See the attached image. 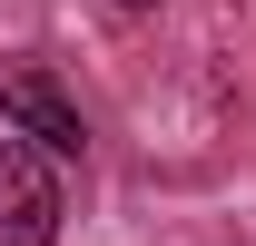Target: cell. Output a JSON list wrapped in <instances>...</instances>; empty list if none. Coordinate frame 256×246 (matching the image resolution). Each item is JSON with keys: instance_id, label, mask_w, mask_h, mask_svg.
<instances>
[{"instance_id": "6da1fadb", "label": "cell", "mask_w": 256, "mask_h": 246, "mask_svg": "<svg viewBox=\"0 0 256 246\" xmlns=\"http://www.w3.org/2000/svg\"><path fill=\"white\" fill-rule=\"evenodd\" d=\"M60 236V168L40 138L0 128V246H50Z\"/></svg>"}, {"instance_id": "7a4b0ae2", "label": "cell", "mask_w": 256, "mask_h": 246, "mask_svg": "<svg viewBox=\"0 0 256 246\" xmlns=\"http://www.w3.org/2000/svg\"><path fill=\"white\" fill-rule=\"evenodd\" d=\"M0 128H20V138H40L50 158H79L89 148V128H79V108H69L40 69H0Z\"/></svg>"}, {"instance_id": "3957f363", "label": "cell", "mask_w": 256, "mask_h": 246, "mask_svg": "<svg viewBox=\"0 0 256 246\" xmlns=\"http://www.w3.org/2000/svg\"><path fill=\"white\" fill-rule=\"evenodd\" d=\"M128 10H148V0H128Z\"/></svg>"}]
</instances>
